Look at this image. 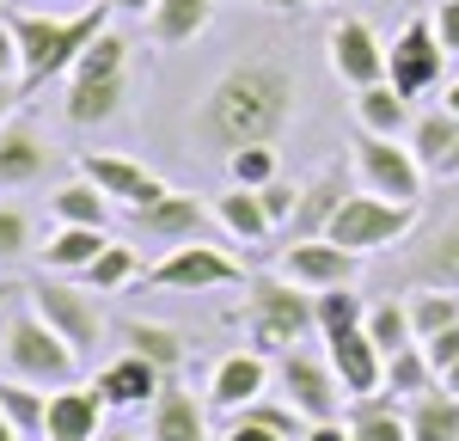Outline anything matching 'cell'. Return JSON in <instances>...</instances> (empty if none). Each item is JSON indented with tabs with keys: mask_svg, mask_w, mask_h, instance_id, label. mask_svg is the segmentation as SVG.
Here are the masks:
<instances>
[{
	"mask_svg": "<svg viewBox=\"0 0 459 441\" xmlns=\"http://www.w3.org/2000/svg\"><path fill=\"white\" fill-rule=\"evenodd\" d=\"M294 68L282 56H246L233 68L214 74V86L203 92V105L190 117L196 142L209 153H239V147H257V142H276L288 123H294Z\"/></svg>",
	"mask_w": 459,
	"mask_h": 441,
	"instance_id": "6da1fadb",
	"label": "cell"
},
{
	"mask_svg": "<svg viewBox=\"0 0 459 441\" xmlns=\"http://www.w3.org/2000/svg\"><path fill=\"white\" fill-rule=\"evenodd\" d=\"M110 31V0H92L80 13H13V37H19V86L25 99L43 92L49 80H68L74 62Z\"/></svg>",
	"mask_w": 459,
	"mask_h": 441,
	"instance_id": "7a4b0ae2",
	"label": "cell"
},
{
	"mask_svg": "<svg viewBox=\"0 0 459 441\" xmlns=\"http://www.w3.org/2000/svg\"><path fill=\"white\" fill-rule=\"evenodd\" d=\"M129 62H135V49H129L123 31H105L74 62L68 99H62V117L74 129H99V123H110L123 110V99H129Z\"/></svg>",
	"mask_w": 459,
	"mask_h": 441,
	"instance_id": "3957f363",
	"label": "cell"
},
{
	"mask_svg": "<svg viewBox=\"0 0 459 441\" xmlns=\"http://www.w3.org/2000/svg\"><path fill=\"white\" fill-rule=\"evenodd\" d=\"M80 368L86 362L37 319L31 300L0 319V374H6V380H25V386L56 393V386H74V380H80Z\"/></svg>",
	"mask_w": 459,
	"mask_h": 441,
	"instance_id": "277c9868",
	"label": "cell"
},
{
	"mask_svg": "<svg viewBox=\"0 0 459 441\" xmlns=\"http://www.w3.org/2000/svg\"><path fill=\"white\" fill-rule=\"evenodd\" d=\"M239 319H246V337H251L246 350H257V356H288L307 331H318L313 294L282 282V276H251Z\"/></svg>",
	"mask_w": 459,
	"mask_h": 441,
	"instance_id": "5b68a950",
	"label": "cell"
},
{
	"mask_svg": "<svg viewBox=\"0 0 459 441\" xmlns=\"http://www.w3.org/2000/svg\"><path fill=\"white\" fill-rule=\"evenodd\" d=\"M417 227H423V209L355 190L350 203L337 209V220H331V233H325V239H331V246H343V252H355V257H374V252H398Z\"/></svg>",
	"mask_w": 459,
	"mask_h": 441,
	"instance_id": "8992f818",
	"label": "cell"
},
{
	"mask_svg": "<svg viewBox=\"0 0 459 441\" xmlns=\"http://www.w3.org/2000/svg\"><path fill=\"white\" fill-rule=\"evenodd\" d=\"M25 300H31V313L56 331L62 343H68L80 362H92V356H99L105 313H99L92 289H80L74 276H37V282H25Z\"/></svg>",
	"mask_w": 459,
	"mask_h": 441,
	"instance_id": "52a82bcc",
	"label": "cell"
},
{
	"mask_svg": "<svg viewBox=\"0 0 459 441\" xmlns=\"http://www.w3.org/2000/svg\"><path fill=\"white\" fill-rule=\"evenodd\" d=\"M350 172L368 196H386V203H411L423 209V190H429V172L417 160L411 142H386V135H355V153H350Z\"/></svg>",
	"mask_w": 459,
	"mask_h": 441,
	"instance_id": "ba28073f",
	"label": "cell"
},
{
	"mask_svg": "<svg viewBox=\"0 0 459 441\" xmlns=\"http://www.w3.org/2000/svg\"><path fill=\"white\" fill-rule=\"evenodd\" d=\"M398 289H447L459 294V203L447 215L423 220L404 246H398V264H392Z\"/></svg>",
	"mask_w": 459,
	"mask_h": 441,
	"instance_id": "9c48e42d",
	"label": "cell"
},
{
	"mask_svg": "<svg viewBox=\"0 0 459 441\" xmlns=\"http://www.w3.org/2000/svg\"><path fill=\"white\" fill-rule=\"evenodd\" d=\"M147 282H153V289H172V294L246 289V264L233 252H221V246H209V239H196V246H172V252L147 270Z\"/></svg>",
	"mask_w": 459,
	"mask_h": 441,
	"instance_id": "30bf717a",
	"label": "cell"
},
{
	"mask_svg": "<svg viewBox=\"0 0 459 441\" xmlns=\"http://www.w3.org/2000/svg\"><path fill=\"white\" fill-rule=\"evenodd\" d=\"M276 393H282L307 423H337L350 411V393L337 386V374L325 356H307V350H288L276 356Z\"/></svg>",
	"mask_w": 459,
	"mask_h": 441,
	"instance_id": "8fae6325",
	"label": "cell"
},
{
	"mask_svg": "<svg viewBox=\"0 0 459 441\" xmlns=\"http://www.w3.org/2000/svg\"><path fill=\"white\" fill-rule=\"evenodd\" d=\"M441 74H447V49H441V37H435V19H404V31L386 43V80L404 92V99H423L441 86Z\"/></svg>",
	"mask_w": 459,
	"mask_h": 441,
	"instance_id": "7c38bea8",
	"label": "cell"
},
{
	"mask_svg": "<svg viewBox=\"0 0 459 441\" xmlns=\"http://www.w3.org/2000/svg\"><path fill=\"white\" fill-rule=\"evenodd\" d=\"M355 264L361 257L331 246V239H288L276 257V276L307 294H325V289H355Z\"/></svg>",
	"mask_w": 459,
	"mask_h": 441,
	"instance_id": "4fadbf2b",
	"label": "cell"
},
{
	"mask_svg": "<svg viewBox=\"0 0 459 441\" xmlns=\"http://www.w3.org/2000/svg\"><path fill=\"white\" fill-rule=\"evenodd\" d=\"M80 178L99 184L110 196V209H123V215H135V209H153L172 184L153 178L147 166H135L129 153H80Z\"/></svg>",
	"mask_w": 459,
	"mask_h": 441,
	"instance_id": "5bb4252c",
	"label": "cell"
},
{
	"mask_svg": "<svg viewBox=\"0 0 459 441\" xmlns=\"http://www.w3.org/2000/svg\"><path fill=\"white\" fill-rule=\"evenodd\" d=\"M325 49H331V74L343 86H355V92L386 80V43H380V31L368 19H337L331 37H325Z\"/></svg>",
	"mask_w": 459,
	"mask_h": 441,
	"instance_id": "9a60e30c",
	"label": "cell"
},
{
	"mask_svg": "<svg viewBox=\"0 0 459 441\" xmlns=\"http://www.w3.org/2000/svg\"><path fill=\"white\" fill-rule=\"evenodd\" d=\"M355 190V172H343V166H325V172H313V178L300 184V203H294V220H288L282 233L288 239H325L331 233V220H337V209L350 203Z\"/></svg>",
	"mask_w": 459,
	"mask_h": 441,
	"instance_id": "2e32d148",
	"label": "cell"
},
{
	"mask_svg": "<svg viewBox=\"0 0 459 441\" xmlns=\"http://www.w3.org/2000/svg\"><path fill=\"white\" fill-rule=\"evenodd\" d=\"M129 220V233H147V239H160V246H196V239H209L214 227V209H203L196 196H184V190H166L153 209H135Z\"/></svg>",
	"mask_w": 459,
	"mask_h": 441,
	"instance_id": "e0dca14e",
	"label": "cell"
},
{
	"mask_svg": "<svg viewBox=\"0 0 459 441\" xmlns=\"http://www.w3.org/2000/svg\"><path fill=\"white\" fill-rule=\"evenodd\" d=\"M92 393L105 399V411H153V399L166 393V374L129 350H117L99 374H92Z\"/></svg>",
	"mask_w": 459,
	"mask_h": 441,
	"instance_id": "ac0fdd59",
	"label": "cell"
},
{
	"mask_svg": "<svg viewBox=\"0 0 459 441\" xmlns=\"http://www.w3.org/2000/svg\"><path fill=\"white\" fill-rule=\"evenodd\" d=\"M270 380H276L270 356H257V350H227V356L209 368V404L233 417V411H246V404L264 399Z\"/></svg>",
	"mask_w": 459,
	"mask_h": 441,
	"instance_id": "d6986e66",
	"label": "cell"
},
{
	"mask_svg": "<svg viewBox=\"0 0 459 441\" xmlns=\"http://www.w3.org/2000/svg\"><path fill=\"white\" fill-rule=\"evenodd\" d=\"M325 362L337 374V386L350 399H368V393H386V356L374 350L368 331H343V337H325Z\"/></svg>",
	"mask_w": 459,
	"mask_h": 441,
	"instance_id": "ffe728a7",
	"label": "cell"
},
{
	"mask_svg": "<svg viewBox=\"0 0 459 441\" xmlns=\"http://www.w3.org/2000/svg\"><path fill=\"white\" fill-rule=\"evenodd\" d=\"M110 337L129 350V356H142V362H153L166 380H178L184 374V362H190V337L184 331H172V325H160V319H117L110 325Z\"/></svg>",
	"mask_w": 459,
	"mask_h": 441,
	"instance_id": "44dd1931",
	"label": "cell"
},
{
	"mask_svg": "<svg viewBox=\"0 0 459 441\" xmlns=\"http://www.w3.org/2000/svg\"><path fill=\"white\" fill-rule=\"evenodd\" d=\"M147 441H221V436H209V417H203L196 393L166 380V393L147 411Z\"/></svg>",
	"mask_w": 459,
	"mask_h": 441,
	"instance_id": "7402d4cb",
	"label": "cell"
},
{
	"mask_svg": "<svg viewBox=\"0 0 459 441\" xmlns=\"http://www.w3.org/2000/svg\"><path fill=\"white\" fill-rule=\"evenodd\" d=\"M411 147H417V160H423L429 178H441V184L459 178V117L447 105H435V110H423V117H417Z\"/></svg>",
	"mask_w": 459,
	"mask_h": 441,
	"instance_id": "603a6c76",
	"label": "cell"
},
{
	"mask_svg": "<svg viewBox=\"0 0 459 441\" xmlns=\"http://www.w3.org/2000/svg\"><path fill=\"white\" fill-rule=\"evenodd\" d=\"M105 436V399L92 386H56L49 393V441H99Z\"/></svg>",
	"mask_w": 459,
	"mask_h": 441,
	"instance_id": "cb8c5ba5",
	"label": "cell"
},
{
	"mask_svg": "<svg viewBox=\"0 0 459 441\" xmlns=\"http://www.w3.org/2000/svg\"><path fill=\"white\" fill-rule=\"evenodd\" d=\"M355 123H361V135H386V142H411V129H417V110L411 99L380 80V86H361L355 92Z\"/></svg>",
	"mask_w": 459,
	"mask_h": 441,
	"instance_id": "d4e9b609",
	"label": "cell"
},
{
	"mask_svg": "<svg viewBox=\"0 0 459 441\" xmlns=\"http://www.w3.org/2000/svg\"><path fill=\"white\" fill-rule=\"evenodd\" d=\"M49 172V147L37 135L25 117H13L6 129H0V190H25Z\"/></svg>",
	"mask_w": 459,
	"mask_h": 441,
	"instance_id": "484cf974",
	"label": "cell"
},
{
	"mask_svg": "<svg viewBox=\"0 0 459 441\" xmlns=\"http://www.w3.org/2000/svg\"><path fill=\"white\" fill-rule=\"evenodd\" d=\"M343 429H350V441H411L404 399H392V393L350 399V411H343Z\"/></svg>",
	"mask_w": 459,
	"mask_h": 441,
	"instance_id": "4316f807",
	"label": "cell"
},
{
	"mask_svg": "<svg viewBox=\"0 0 459 441\" xmlns=\"http://www.w3.org/2000/svg\"><path fill=\"white\" fill-rule=\"evenodd\" d=\"M214 6H221V0H160L142 25H147V37H153L160 49H178V43H196V37L209 31Z\"/></svg>",
	"mask_w": 459,
	"mask_h": 441,
	"instance_id": "83f0119b",
	"label": "cell"
},
{
	"mask_svg": "<svg viewBox=\"0 0 459 441\" xmlns=\"http://www.w3.org/2000/svg\"><path fill=\"white\" fill-rule=\"evenodd\" d=\"M214 227L233 239V246H264L276 227L264 215V203H257V190H239V184H227L221 196H214Z\"/></svg>",
	"mask_w": 459,
	"mask_h": 441,
	"instance_id": "f1b7e54d",
	"label": "cell"
},
{
	"mask_svg": "<svg viewBox=\"0 0 459 441\" xmlns=\"http://www.w3.org/2000/svg\"><path fill=\"white\" fill-rule=\"evenodd\" d=\"M105 246H110L105 227H56L49 246H37V252H43V270H49V276H80Z\"/></svg>",
	"mask_w": 459,
	"mask_h": 441,
	"instance_id": "f546056e",
	"label": "cell"
},
{
	"mask_svg": "<svg viewBox=\"0 0 459 441\" xmlns=\"http://www.w3.org/2000/svg\"><path fill=\"white\" fill-rule=\"evenodd\" d=\"M49 215L56 227H110V196L86 178H68L49 190Z\"/></svg>",
	"mask_w": 459,
	"mask_h": 441,
	"instance_id": "4dcf8cb0",
	"label": "cell"
},
{
	"mask_svg": "<svg viewBox=\"0 0 459 441\" xmlns=\"http://www.w3.org/2000/svg\"><path fill=\"white\" fill-rule=\"evenodd\" d=\"M0 417L25 441H49V393L43 386H25V380H6L0 374Z\"/></svg>",
	"mask_w": 459,
	"mask_h": 441,
	"instance_id": "1f68e13d",
	"label": "cell"
},
{
	"mask_svg": "<svg viewBox=\"0 0 459 441\" xmlns=\"http://www.w3.org/2000/svg\"><path fill=\"white\" fill-rule=\"evenodd\" d=\"M404 423H411V441H459V399L435 386L404 404Z\"/></svg>",
	"mask_w": 459,
	"mask_h": 441,
	"instance_id": "d6a6232c",
	"label": "cell"
},
{
	"mask_svg": "<svg viewBox=\"0 0 459 441\" xmlns=\"http://www.w3.org/2000/svg\"><path fill=\"white\" fill-rule=\"evenodd\" d=\"M135 276H142V257H135V246H129V239H110V246L92 257V264H86L74 282H80V289H92V294H117V289H129Z\"/></svg>",
	"mask_w": 459,
	"mask_h": 441,
	"instance_id": "836d02e7",
	"label": "cell"
},
{
	"mask_svg": "<svg viewBox=\"0 0 459 441\" xmlns=\"http://www.w3.org/2000/svg\"><path fill=\"white\" fill-rule=\"evenodd\" d=\"M368 337H374V350L380 356H398V350H411L417 343V325H411V300H398V294H386V300H374L368 307Z\"/></svg>",
	"mask_w": 459,
	"mask_h": 441,
	"instance_id": "e575fe53",
	"label": "cell"
},
{
	"mask_svg": "<svg viewBox=\"0 0 459 441\" xmlns=\"http://www.w3.org/2000/svg\"><path fill=\"white\" fill-rule=\"evenodd\" d=\"M441 386V374H435V362L423 356V343H411V350H398V356H386V393L392 399H423V393H435Z\"/></svg>",
	"mask_w": 459,
	"mask_h": 441,
	"instance_id": "d590c367",
	"label": "cell"
},
{
	"mask_svg": "<svg viewBox=\"0 0 459 441\" xmlns=\"http://www.w3.org/2000/svg\"><path fill=\"white\" fill-rule=\"evenodd\" d=\"M368 294H355V289H325L313 294V319H318V337H343V331H361L368 325Z\"/></svg>",
	"mask_w": 459,
	"mask_h": 441,
	"instance_id": "8d00e7d4",
	"label": "cell"
},
{
	"mask_svg": "<svg viewBox=\"0 0 459 441\" xmlns=\"http://www.w3.org/2000/svg\"><path fill=\"white\" fill-rule=\"evenodd\" d=\"M411 325H417V343H423V337H441L447 325H459V294L417 289L411 294Z\"/></svg>",
	"mask_w": 459,
	"mask_h": 441,
	"instance_id": "74e56055",
	"label": "cell"
},
{
	"mask_svg": "<svg viewBox=\"0 0 459 441\" xmlns=\"http://www.w3.org/2000/svg\"><path fill=\"white\" fill-rule=\"evenodd\" d=\"M227 178L239 184V190H264V184L282 178V160H276V147H270V142L239 147V153H227Z\"/></svg>",
	"mask_w": 459,
	"mask_h": 441,
	"instance_id": "f35d334b",
	"label": "cell"
},
{
	"mask_svg": "<svg viewBox=\"0 0 459 441\" xmlns=\"http://www.w3.org/2000/svg\"><path fill=\"white\" fill-rule=\"evenodd\" d=\"M25 252H31V220H25V209L0 203V264L6 257H25Z\"/></svg>",
	"mask_w": 459,
	"mask_h": 441,
	"instance_id": "ab89813d",
	"label": "cell"
},
{
	"mask_svg": "<svg viewBox=\"0 0 459 441\" xmlns=\"http://www.w3.org/2000/svg\"><path fill=\"white\" fill-rule=\"evenodd\" d=\"M257 203H264V215H270V227L282 233L288 220H294V203H300V184H288V178L264 184V190H257Z\"/></svg>",
	"mask_w": 459,
	"mask_h": 441,
	"instance_id": "60d3db41",
	"label": "cell"
},
{
	"mask_svg": "<svg viewBox=\"0 0 459 441\" xmlns=\"http://www.w3.org/2000/svg\"><path fill=\"white\" fill-rule=\"evenodd\" d=\"M423 356L435 362V374H447V368H459V325H447L441 337H423Z\"/></svg>",
	"mask_w": 459,
	"mask_h": 441,
	"instance_id": "b9f144b4",
	"label": "cell"
},
{
	"mask_svg": "<svg viewBox=\"0 0 459 441\" xmlns=\"http://www.w3.org/2000/svg\"><path fill=\"white\" fill-rule=\"evenodd\" d=\"M435 37H441L447 56H459V0H441V13H435Z\"/></svg>",
	"mask_w": 459,
	"mask_h": 441,
	"instance_id": "7bdbcfd3",
	"label": "cell"
},
{
	"mask_svg": "<svg viewBox=\"0 0 459 441\" xmlns=\"http://www.w3.org/2000/svg\"><path fill=\"white\" fill-rule=\"evenodd\" d=\"M221 441H282V436H276V429H264V423H251V417H227Z\"/></svg>",
	"mask_w": 459,
	"mask_h": 441,
	"instance_id": "ee69618b",
	"label": "cell"
},
{
	"mask_svg": "<svg viewBox=\"0 0 459 441\" xmlns=\"http://www.w3.org/2000/svg\"><path fill=\"white\" fill-rule=\"evenodd\" d=\"M0 80H19V37H13V19H0Z\"/></svg>",
	"mask_w": 459,
	"mask_h": 441,
	"instance_id": "f6af8a7d",
	"label": "cell"
},
{
	"mask_svg": "<svg viewBox=\"0 0 459 441\" xmlns=\"http://www.w3.org/2000/svg\"><path fill=\"white\" fill-rule=\"evenodd\" d=\"M25 105V86H19V80H0V129H6V123H13V110Z\"/></svg>",
	"mask_w": 459,
	"mask_h": 441,
	"instance_id": "bcb514c9",
	"label": "cell"
},
{
	"mask_svg": "<svg viewBox=\"0 0 459 441\" xmlns=\"http://www.w3.org/2000/svg\"><path fill=\"white\" fill-rule=\"evenodd\" d=\"M307 441H350V429H343V423H313Z\"/></svg>",
	"mask_w": 459,
	"mask_h": 441,
	"instance_id": "7dc6e473",
	"label": "cell"
},
{
	"mask_svg": "<svg viewBox=\"0 0 459 441\" xmlns=\"http://www.w3.org/2000/svg\"><path fill=\"white\" fill-rule=\"evenodd\" d=\"M160 0H110V13H129V19H147Z\"/></svg>",
	"mask_w": 459,
	"mask_h": 441,
	"instance_id": "c3c4849f",
	"label": "cell"
},
{
	"mask_svg": "<svg viewBox=\"0 0 459 441\" xmlns=\"http://www.w3.org/2000/svg\"><path fill=\"white\" fill-rule=\"evenodd\" d=\"M441 105H447V110H454V117H459V74H454V80H447V92H441Z\"/></svg>",
	"mask_w": 459,
	"mask_h": 441,
	"instance_id": "681fc988",
	"label": "cell"
},
{
	"mask_svg": "<svg viewBox=\"0 0 459 441\" xmlns=\"http://www.w3.org/2000/svg\"><path fill=\"white\" fill-rule=\"evenodd\" d=\"M441 393H454V399H459V368H447V374H441Z\"/></svg>",
	"mask_w": 459,
	"mask_h": 441,
	"instance_id": "f907efd6",
	"label": "cell"
},
{
	"mask_svg": "<svg viewBox=\"0 0 459 441\" xmlns=\"http://www.w3.org/2000/svg\"><path fill=\"white\" fill-rule=\"evenodd\" d=\"M0 441H25V436H19V429H13V423H6V417H0Z\"/></svg>",
	"mask_w": 459,
	"mask_h": 441,
	"instance_id": "816d5d0a",
	"label": "cell"
},
{
	"mask_svg": "<svg viewBox=\"0 0 459 441\" xmlns=\"http://www.w3.org/2000/svg\"><path fill=\"white\" fill-rule=\"evenodd\" d=\"M99 441H135V436H129V429H110V436H99Z\"/></svg>",
	"mask_w": 459,
	"mask_h": 441,
	"instance_id": "f5cc1de1",
	"label": "cell"
},
{
	"mask_svg": "<svg viewBox=\"0 0 459 441\" xmlns=\"http://www.w3.org/2000/svg\"><path fill=\"white\" fill-rule=\"evenodd\" d=\"M19 6H25V13H43V0H19ZM49 6H56V0H49Z\"/></svg>",
	"mask_w": 459,
	"mask_h": 441,
	"instance_id": "db71d44e",
	"label": "cell"
},
{
	"mask_svg": "<svg viewBox=\"0 0 459 441\" xmlns=\"http://www.w3.org/2000/svg\"><path fill=\"white\" fill-rule=\"evenodd\" d=\"M233 6H276V0H233Z\"/></svg>",
	"mask_w": 459,
	"mask_h": 441,
	"instance_id": "11a10c76",
	"label": "cell"
},
{
	"mask_svg": "<svg viewBox=\"0 0 459 441\" xmlns=\"http://www.w3.org/2000/svg\"><path fill=\"white\" fill-rule=\"evenodd\" d=\"M276 6H318V0H276Z\"/></svg>",
	"mask_w": 459,
	"mask_h": 441,
	"instance_id": "9f6ffc18",
	"label": "cell"
},
{
	"mask_svg": "<svg viewBox=\"0 0 459 441\" xmlns=\"http://www.w3.org/2000/svg\"><path fill=\"white\" fill-rule=\"evenodd\" d=\"M0 6H6V0H0Z\"/></svg>",
	"mask_w": 459,
	"mask_h": 441,
	"instance_id": "6f0895ef",
	"label": "cell"
}]
</instances>
